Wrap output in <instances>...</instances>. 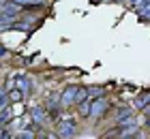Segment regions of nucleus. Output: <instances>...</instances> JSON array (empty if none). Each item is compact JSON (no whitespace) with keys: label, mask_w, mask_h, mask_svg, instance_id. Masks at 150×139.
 I'll return each mask as SVG.
<instances>
[{"label":"nucleus","mask_w":150,"mask_h":139,"mask_svg":"<svg viewBox=\"0 0 150 139\" xmlns=\"http://www.w3.org/2000/svg\"><path fill=\"white\" fill-rule=\"evenodd\" d=\"M107 109V101L103 99V96H97V99L92 101V109H90V118H94V120H99L101 116L105 114Z\"/></svg>","instance_id":"f257e3e1"},{"label":"nucleus","mask_w":150,"mask_h":139,"mask_svg":"<svg viewBox=\"0 0 150 139\" xmlns=\"http://www.w3.org/2000/svg\"><path fill=\"white\" fill-rule=\"evenodd\" d=\"M75 94H77V88H75V86H69V88L62 92V96H60V105H62V107L75 105Z\"/></svg>","instance_id":"f03ea898"},{"label":"nucleus","mask_w":150,"mask_h":139,"mask_svg":"<svg viewBox=\"0 0 150 139\" xmlns=\"http://www.w3.org/2000/svg\"><path fill=\"white\" fill-rule=\"evenodd\" d=\"M90 109H92V99H86V101L79 103V116H81V118L90 116Z\"/></svg>","instance_id":"7ed1b4c3"},{"label":"nucleus","mask_w":150,"mask_h":139,"mask_svg":"<svg viewBox=\"0 0 150 139\" xmlns=\"http://www.w3.org/2000/svg\"><path fill=\"white\" fill-rule=\"evenodd\" d=\"M86 99H90V96H88V88H77V94H75V105H79V103L86 101Z\"/></svg>","instance_id":"20e7f679"},{"label":"nucleus","mask_w":150,"mask_h":139,"mask_svg":"<svg viewBox=\"0 0 150 139\" xmlns=\"http://www.w3.org/2000/svg\"><path fill=\"white\" fill-rule=\"evenodd\" d=\"M9 99H11L13 103H19V101L24 99V94L19 92V90H11V92H9Z\"/></svg>","instance_id":"39448f33"},{"label":"nucleus","mask_w":150,"mask_h":139,"mask_svg":"<svg viewBox=\"0 0 150 139\" xmlns=\"http://www.w3.org/2000/svg\"><path fill=\"white\" fill-rule=\"evenodd\" d=\"M101 94H105V90L103 88H88V96H101Z\"/></svg>","instance_id":"423d86ee"}]
</instances>
